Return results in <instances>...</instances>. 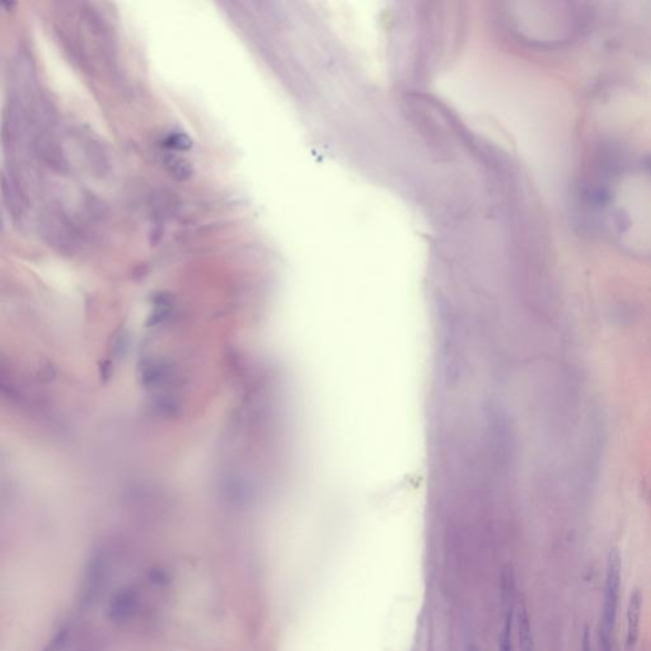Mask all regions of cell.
<instances>
[{"label":"cell","mask_w":651,"mask_h":651,"mask_svg":"<svg viewBox=\"0 0 651 651\" xmlns=\"http://www.w3.org/2000/svg\"><path fill=\"white\" fill-rule=\"evenodd\" d=\"M509 9L505 14L518 37L538 45L567 43L584 23L585 12L571 3H547V9Z\"/></svg>","instance_id":"cell-1"},{"label":"cell","mask_w":651,"mask_h":651,"mask_svg":"<svg viewBox=\"0 0 651 651\" xmlns=\"http://www.w3.org/2000/svg\"><path fill=\"white\" fill-rule=\"evenodd\" d=\"M69 636H70V630H69L67 627H62V628H60V630L55 633V636L50 640L49 644L43 649V651L65 650V647H67V641H69Z\"/></svg>","instance_id":"cell-8"},{"label":"cell","mask_w":651,"mask_h":651,"mask_svg":"<svg viewBox=\"0 0 651 651\" xmlns=\"http://www.w3.org/2000/svg\"><path fill=\"white\" fill-rule=\"evenodd\" d=\"M513 622H514V607L509 606L504 616L499 638V651H513Z\"/></svg>","instance_id":"cell-7"},{"label":"cell","mask_w":651,"mask_h":651,"mask_svg":"<svg viewBox=\"0 0 651 651\" xmlns=\"http://www.w3.org/2000/svg\"><path fill=\"white\" fill-rule=\"evenodd\" d=\"M168 167H170V173L175 175L178 180H186L191 176V167H190L185 160L180 158L168 159Z\"/></svg>","instance_id":"cell-9"},{"label":"cell","mask_w":651,"mask_h":651,"mask_svg":"<svg viewBox=\"0 0 651 651\" xmlns=\"http://www.w3.org/2000/svg\"><path fill=\"white\" fill-rule=\"evenodd\" d=\"M139 607V593L133 586H125L111 598L107 615L111 622L122 625L134 617Z\"/></svg>","instance_id":"cell-4"},{"label":"cell","mask_w":651,"mask_h":651,"mask_svg":"<svg viewBox=\"0 0 651 651\" xmlns=\"http://www.w3.org/2000/svg\"><path fill=\"white\" fill-rule=\"evenodd\" d=\"M165 146L170 149H176V151H189L192 143L190 141L189 136L180 133V134L170 135L165 141Z\"/></svg>","instance_id":"cell-10"},{"label":"cell","mask_w":651,"mask_h":651,"mask_svg":"<svg viewBox=\"0 0 651 651\" xmlns=\"http://www.w3.org/2000/svg\"><path fill=\"white\" fill-rule=\"evenodd\" d=\"M642 591L639 588H635L627 604L626 613V642L628 647L636 645L640 638V626H641V615H642Z\"/></svg>","instance_id":"cell-5"},{"label":"cell","mask_w":651,"mask_h":651,"mask_svg":"<svg viewBox=\"0 0 651 651\" xmlns=\"http://www.w3.org/2000/svg\"><path fill=\"white\" fill-rule=\"evenodd\" d=\"M633 196L606 195L604 205L620 239H651V180Z\"/></svg>","instance_id":"cell-2"},{"label":"cell","mask_w":651,"mask_h":651,"mask_svg":"<svg viewBox=\"0 0 651 651\" xmlns=\"http://www.w3.org/2000/svg\"><path fill=\"white\" fill-rule=\"evenodd\" d=\"M622 586V557L618 548H612L607 557L606 583L603 594L602 617L599 623V641L603 651H618L617 616Z\"/></svg>","instance_id":"cell-3"},{"label":"cell","mask_w":651,"mask_h":651,"mask_svg":"<svg viewBox=\"0 0 651 651\" xmlns=\"http://www.w3.org/2000/svg\"><path fill=\"white\" fill-rule=\"evenodd\" d=\"M467 651H478V649H477L476 646H471V647H469V650Z\"/></svg>","instance_id":"cell-11"},{"label":"cell","mask_w":651,"mask_h":651,"mask_svg":"<svg viewBox=\"0 0 651 651\" xmlns=\"http://www.w3.org/2000/svg\"><path fill=\"white\" fill-rule=\"evenodd\" d=\"M518 644L519 651H536V642L530 623V613L523 601L517 607Z\"/></svg>","instance_id":"cell-6"}]
</instances>
